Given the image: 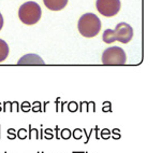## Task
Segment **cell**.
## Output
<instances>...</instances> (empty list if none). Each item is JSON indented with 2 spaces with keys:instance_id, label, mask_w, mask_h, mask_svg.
<instances>
[{
  "instance_id": "6da1fadb",
  "label": "cell",
  "mask_w": 161,
  "mask_h": 153,
  "mask_svg": "<svg viewBox=\"0 0 161 153\" xmlns=\"http://www.w3.org/2000/svg\"><path fill=\"white\" fill-rule=\"evenodd\" d=\"M133 37V29L127 23H119L114 29H106L103 32L102 39L105 43H113L119 41L122 43H128Z\"/></svg>"
},
{
  "instance_id": "7a4b0ae2",
  "label": "cell",
  "mask_w": 161,
  "mask_h": 153,
  "mask_svg": "<svg viewBox=\"0 0 161 153\" xmlns=\"http://www.w3.org/2000/svg\"><path fill=\"white\" fill-rule=\"evenodd\" d=\"M78 27L82 36L86 38H93L97 36L101 29V22L96 14L86 13L80 19Z\"/></svg>"
},
{
  "instance_id": "3957f363",
  "label": "cell",
  "mask_w": 161,
  "mask_h": 153,
  "mask_svg": "<svg viewBox=\"0 0 161 153\" xmlns=\"http://www.w3.org/2000/svg\"><path fill=\"white\" fill-rule=\"evenodd\" d=\"M42 10L37 2L34 1H28L24 5H20L18 11V17L20 20L26 25H34L38 23L41 19Z\"/></svg>"
},
{
  "instance_id": "277c9868",
  "label": "cell",
  "mask_w": 161,
  "mask_h": 153,
  "mask_svg": "<svg viewBox=\"0 0 161 153\" xmlns=\"http://www.w3.org/2000/svg\"><path fill=\"white\" fill-rule=\"evenodd\" d=\"M126 62H127L126 53L119 46L108 48L102 54V63L104 65H125Z\"/></svg>"
},
{
  "instance_id": "5b68a950",
  "label": "cell",
  "mask_w": 161,
  "mask_h": 153,
  "mask_svg": "<svg viewBox=\"0 0 161 153\" xmlns=\"http://www.w3.org/2000/svg\"><path fill=\"white\" fill-rule=\"evenodd\" d=\"M97 10L105 17H112L120 10V0H97Z\"/></svg>"
},
{
  "instance_id": "8992f818",
  "label": "cell",
  "mask_w": 161,
  "mask_h": 153,
  "mask_svg": "<svg viewBox=\"0 0 161 153\" xmlns=\"http://www.w3.org/2000/svg\"><path fill=\"white\" fill-rule=\"evenodd\" d=\"M18 65H44V60L35 54H28L18 60Z\"/></svg>"
},
{
  "instance_id": "52a82bcc",
  "label": "cell",
  "mask_w": 161,
  "mask_h": 153,
  "mask_svg": "<svg viewBox=\"0 0 161 153\" xmlns=\"http://www.w3.org/2000/svg\"><path fill=\"white\" fill-rule=\"evenodd\" d=\"M45 7L52 11L62 10L68 3V0H43Z\"/></svg>"
},
{
  "instance_id": "ba28073f",
  "label": "cell",
  "mask_w": 161,
  "mask_h": 153,
  "mask_svg": "<svg viewBox=\"0 0 161 153\" xmlns=\"http://www.w3.org/2000/svg\"><path fill=\"white\" fill-rule=\"evenodd\" d=\"M9 55V45L5 43V41L0 39V63L5 60Z\"/></svg>"
},
{
  "instance_id": "9c48e42d",
  "label": "cell",
  "mask_w": 161,
  "mask_h": 153,
  "mask_svg": "<svg viewBox=\"0 0 161 153\" xmlns=\"http://www.w3.org/2000/svg\"><path fill=\"white\" fill-rule=\"evenodd\" d=\"M71 135H72V133H71V130H70V129H69V128H64V129H62V130H61V134H60L61 138H60V139L68 140V139H70Z\"/></svg>"
},
{
  "instance_id": "30bf717a",
  "label": "cell",
  "mask_w": 161,
  "mask_h": 153,
  "mask_svg": "<svg viewBox=\"0 0 161 153\" xmlns=\"http://www.w3.org/2000/svg\"><path fill=\"white\" fill-rule=\"evenodd\" d=\"M72 135H73V138L74 139L80 140V139L83 137V129H81V128L74 129V132L72 133Z\"/></svg>"
},
{
  "instance_id": "8fae6325",
  "label": "cell",
  "mask_w": 161,
  "mask_h": 153,
  "mask_svg": "<svg viewBox=\"0 0 161 153\" xmlns=\"http://www.w3.org/2000/svg\"><path fill=\"white\" fill-rule=\"evenodd\" d=\"M100 135H101V138L104 139V140H107V139L111 138V132H110L107 128L102 129L101 133H100Z\"/></svg>"
},
{
  "instance_id": "7c38bea8",
  "label": "cell",
  "mask_w": 161,
  "mask_h": 153,
  "mask_svg": "<svg viewBox=\"0 0 161 153\" xmlns=\"http://www.w3.org/2000/svg\"><path fill=\"white\" fill-rule=\"evenodd\" d=\"M27 130L24 128H20L18 130V133H17V138H20V140H25V139L27 138Z\"/></svg>"
},
{
  "instance_id": "4fadbf2b",
  "label": "cell",
  "mask_w": 161,
  "mask_h": 153,
  "mask_svg": "<svg viewBox=\"0 0 161 153\" xmlns=\"http://www.w3.org/2000/svg\"><path fill=\"white\" fill-rule=\"evenodd\" d=\"M32 134H34V135H35V139H40L39 129L31 128V125H29V139H31V135H32Z\"/></svg>"
},
{
  "instance_id": "5bb4252c",
  "label": "cell",
  "mask_w": 161,
  "mask_h": 153,
  "mask_svg": "<svg viewBox=\"0 0 161 153\" xmlns=\"http://www.w3.org/2000/svg\"><path fill=\"white\" fill-rule=\"evenodd\" d=\"M17 137V135L15 134V130L13 128H9L8 129V139H10V140H14L16 139Z\"/></svg>"
},
{
  "instance_id": "9a60e30c",
  "label": "cell",
  "mask_w": 161,
  "mask_h": 153,
  "mask_svg": "<svg viewBox=\"0 0 161 153\" xmlns=\"http://www.w3.org/2000/svg\"><path fill=\"white\" fill-rule=\"evenodd\" d=\"M93 129H91V130H90V132L87 134V133H86V130L83 128V134H85V136H86V140L84 141V143H85V144H87V143L89 142V139H90L91 135H93Z\"/></svg>"
},
{
  "instance_id": "2e32d148",
  "label": "cell",
  "mask_w": 161,
  "mask_h": 153,
  "mask_svg": "<svg viewBox=\"0 0 161 153\" xmlns=\"http://www.w3.org/2000/svg\"><path fill=\"white\" fill-rule=\"evenodd\" d=\"M113 139H115V140H118V139H120V130L117 128H114L113 129Z\"/></svg>"
},
{
  "instance_id": "e0dca14e",
  "label": "cell",
  "mask_w": 161,
  "mask_h": 153,
  "mask_svg": "<svg viewBox=\"0 0 161 153\" xmlns=\"http://www.w3.org/2000/svg\"><path fill=\"white\" fill-rule=\"evenodd\" d=\"M45 134H46V136L44 137L45 139H47V140H51V139H53V134H52V129L47 128L46 130H45Z\"/></svg>"
},
{
  "instance_id": "ac0fdd59",
  "label": "cell",
  "mask_w": 161,
  "mask_h": 153,
  "mask_svg": "<svg viewBox=\"0 0 161 153\" xmlns=\"http://www.w3.org/2000/svg\"><path fill=\"white\" fill-rule=\"evenodd\" d=\"M76 109H78V104H75V103H70L69 104V110L71 112H75Z\"/></svg>"
},
{
  "instance_id": "d6986e66",
  "label": "cell",
  "mask_w": 161,
  "mask_h": 153,
  "mask_svg": "<svg viewBox=\"0 0 161 153\" xmlns=\"http://www.w3.org/2000/svg\"><path fill=\"white\" fill-rule=\"evenodd\" d=\"M93 130L96 132V139H97V140H99V139H100V138H99V127H98V126H96Z\"/></svg>"
},
{
  "instance_id": "ffe728a7",
  "label": "cell",
  "mask_w": 161,
  "mask_h": 153,
  "mask_svg": "<svg viewBox=\"0 0 161 153\" xmlns=\"http://www.w3.org/2000/svg\"><path fill=\"white\" fill-rule=\"evenodd\" d=\"M2 27H3V17H2V15L0 13V30L2 29Z\"/></svg>"
},
{
  "instance_id": "44dd1931",
  "label": "cell",
  "mask_w": 161,
  "mask_h": 153,
  "mask_svg": "<svg viewBox=\"0 0 161 153\" xmlns=\"http://www.w3.org/2000/svg\"><path fill=\"white\" fill-rule=\"evenodd\" d=\"M58 130H59V128H58V126H56V127H55V132H56V139H60L58 137Z\"/></svg>"
},
{
  "instance_id": "7402d4cb",
  "label": "cell",
  "mask_w": 161,
  "mask_h": 153,
  "mask_svg": "<svg viewBox=\"0 0 161 153\" xmlns=\"http://www.w3.org/2000/svg\"><path fill=\"white\" fill-rule=\"evenodd\" d=\"M72 153H85V152H78V151H73Z\"/></svg>"
},
{
  "instance_id": "603a6c76",
  "label": "cell",
  "mask_w": 161,
  "mask_h": 153,
  "mask_svg": "<svg viewBox=\"0 0 161 153\" xmlns=\"http://www.w3.org/2000/svg\"><path fill=\"white\" fill-rule=\"evenodd\" d=\"M0 127H1V126H0ZM0 137H1V134H0Z\"/></svg>"
},
{
  "instance_id": "cb8c5ba5",
  "label": "cell",
  "mask_w": 161,
  "mask_h": 153,
  "mask_svg": "<svg viewBox=\"0 0 161 153\" xmlns=\"http://www.w3.org/2000/svg\"><path fill=\"white\" fill-rule=\"evenodd\" d=\"M37 153H40V151H38V152H37Z\"/></svg>"
},
{
  "instance_id": "d4e9b609",
  "label": "cell",
  "mask_w": 161,
  "mask_h": 153,
  "mask_svg": "<svg viewBox=\"0 0 161 153\" xmlns=\"http://www.w3.org/2000/svg\"><path fill=\"white\" fill-rule=\"evenodd\" d=\"M5 153H7V151H5Z\"/></svg>"
},
{
  "instance_id": "484cf974",
  "label": "cell",
  "mask_w": 161,
  "mask_h": 153,
  "mask_svg": "<svg viewBox=\"0 0 161 153\" xmlns=\"http://www.w3.org/2000/svg\"><path fill=\"white\" fill-rule=\"evenodd\" d=\"M41 153H44V152H41Z\"/></svg>"
},
{
  "instance_id": "4316f807",
  "label": "cell",
  "mask_w": 161,
  "mask_h": 153,
  "mask_svg": "<svg viewBox=\"0 0 161 153\" xmlns=\"http://www.w3.org/2000/svg\"><path fill=\"white\" fill-rule=\"evenodd\" d=\"M85 153H87V152H85Z\"/></svg>"
}]
</instances>
